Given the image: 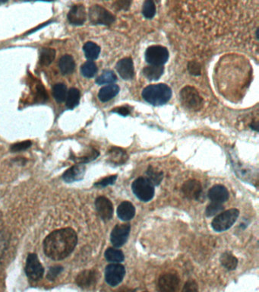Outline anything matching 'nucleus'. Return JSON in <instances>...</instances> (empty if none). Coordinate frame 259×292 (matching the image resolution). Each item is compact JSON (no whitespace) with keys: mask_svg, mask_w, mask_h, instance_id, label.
<instances>
[{"mask_svg":"<svg viewBox=\"0 0 259 292\" xmlns=\"http://www.w3.org/2000/svg\"><path fill=\"white\" fill-rule=\"evenodd\" d=\"M95 207L97 213L104 221H109L113 216V203L107 197L100 196L96 199Z\"/></svg>","mask_w":259,"mask_h":292,"instance_id":"obj_12","label":"nucleus"},{"mask_svg":"<svg viewBox=\"0 0 259 292\" xmlns=\"http://www.w3.org/2000/svg\"><path fill=\"white\" fill-rule=\"evenodd\" d=\"M222 266L227 270H234L237 268L238 260L237 257L230 252H225L221 255L220 258Z\"/></svg>","mask_w":259,"mask_h":292,"instance_id":"obj_25","label":"nucleus"},{"mask_svg":"<svg viewBox=\"0 0 259 292\" xmlns=\"http://www.w3.org/2000/svg\"><path fill=\"white\" fill-rule=\"evenodd\" d=\"M135 215V208L131 202L125 201L118 206L117 216L123 221H130Z\"/></svg>","mask_w":259,"mask_h":292,"instance_id":"obj_19","label":"nucleus"},{"mask_svg":"<svg viewBox=\"0 0 259 292\" xmlns=\"http://www.w3.org/2000/svg\"><path fill=\"white\" fill-rule=\"evenodd\" d=\"M164 68L163 67L148 66L142 70L143 75L150 81H157L164 74Z\"/></svg>","mask_w":259,"mask_h":292,"instance_id":"obj_24","label":"nucleus"},{"mask_svg":"<svg viewBox=\"0 0 259 292\" xmlns=\"http://www.w3.org/2000/svg\"><path fill=\"white\" fill-rule=\"evenodd\" d=\"M179 97L182 104L190 111H199L202 107V97L194 87H184L179 93Z\"/></svg>","mask_w":259,"mask_h":292,"instance_id":"obj_3","label":"nucleus"},{"mask_svg":"<svg viewBox=\"0 0 259 292\" xmlns=\"http://www.w3.org/2000/svg\"><path fill=\"white\" fill-rule=\"evenodd\" d=\"M80 92L75 88H72L68 90L67 93L66 99V107L68 109H74L79 105V101H80Z\"/></svg>","mask_w":259,"mask_h":292,"instance_id":"obj_27","label":"nucleus"},{"mask_svg":"<svg viewBox=\"0 0 259 292\" xmlns=\"http://www.w3.org/2000/svg\"><path fill=\"white\" fill-rule=\"evenodd\" d=\"M77 243L78 236L72 228H62L53 231L45 238L43 251L52 260H64L72 253Z\"/></svg>","mask_w":259,"mask_h":292,"instance_id":"obj_1","label":"nucleus"},{"mask_svg":"<svg viewBox=\"0 0 259 292\" xmlns=\"http://www.w3.org/2000/svg\"><path fill=\"white\" fill-rule=\"evenodd\" d=\"M81 73L86 78H93L97 73V67L93 61H87L81 67Z\"/></svg>","mask_w":259,"mask_h":292,"instance_id":"obj_31","label":"nucleus"},{"mask_svg":"<svg viewBox=\"0 0 259 292\" xmlns=\"http://www.w3.org/2000/svg\"></svg>","mask_w":259,"mask_h":292,"instance_id":"obj_42","label":"nucleus"},{"mask_svg":"<svg viewBox=\"0 0 259 292\" xmlns=\"http://www.w3.org/2000/svg\"><path fill=\"white\" fill-rule=\"evenodd\" d=\"M25 273L27 276L31 280H41L44 273V268L43 266L41 265V262L38 259V256L34 253H31L28 255L27 260H26Z\"/></svg>","mask_w":259,"mask_h":292,"instance_id":"obj_8","label":"nucleus"},{"mask_svg":"<svg viewBox=\"0 0 259 292\" xmlns=\"http://www.w3.org/2000/svg\"><path fill=\"white\" fill-rule=\"evenodd\" d=\"M117 81V77L114 72L107 70L103 72L102 74L96 79V83L99 85H112Z\"/></svg>","mask_w":259,"mask_h":292,"instance_id":"obj_26","label":"nucleus"},{"mask_svg":"<svg viewBox=\"0 0 259 292\" xmlns=\"http://www.w3.org/2000/svg\"><path fill=\"white\" fill-rule=\"evenodd\" d=\"M112 112L120 114V115L123 116V117H127V116H128L131 113V110H130L128 106H122V107L113 109Z\"/></svg>","mask_w":259,"mask_h":292,"instance_id":"obj_40","label":"nucleus"},{"mask_svg":"<svg viewBox=\"0 0 259 292\" xmlns=\"http://www.w3.org/2000/svg\"><path fill=\"white\" fill-rule=\"evenodd\" d=\"M126 275V268L120 264L108 265L105 269V279L108 285L116 286L123 281Z\"/></svg>","mask_w":259,"mask_h":292,"instance_id":"obj_9","label":"nucleus"},{"mask_svg":"<svg viewBox=\"0 0 259 292\" xmlns=\"http://www.w3.org/2000/svg\"><path fill=\"white\" fill-rule=\"evenodd\" d=\"M104 257L108 262L113 264H119L124 260L125 257L123 252L116 250L115 248L109 247L105 251Z\"/></svg>","mask_w":259,"mask_h":292,"instance_id":"obj_28","label":"nucleus"},{"mask_svg":"<svg viewBox=\"0 0 259 292\" xmlns=\"http://www.w3.org/2000/svg\"><path fill=\"white\" fill-rule=\"evenodd\" d=\"M229 192L227 189L223 185H215L208 192V197L213 202L223 203L228 200Z\"/></svg>","mask_w":259,"mask_h":292,"instance_id":"obj_17","label":"nucleus"},{"mask_svg":"<svg viewBox=\"0 0 259 292\" xmlns=\"http://www.w3.org/2000/svg\"><path fill=\"white\" fill-rule=\"evenodd\" d=\"M63 270L64 268L61 266H55L50 268L46 277L49 280L54 281L56 278L63 272Z\"/></svg>","mask_w":259,"mask_h":292,"instance_id":"obj_37","label":"nucleus"},{"mask_svg":"<svg viewBox=\"0 0 259 292\" xmlns=\"http://www.w3.org/2000/svg\"><path fill=\"white\" fill-rule=\"evenodd\" d=\"M145 60L150 66L163 67L169 59V51L160 45L149 47L145 51Z\"/></svg>","mask_w":259,"mask_h":292,"instance_id":"obj_6","label":"nucleus"},{"mask_svg":"<svg viewBox=\"0 0 259 292\" xmlns=\"http://www.w3.org/2000/svg\"><path fill=\"white\" fill-rule=\"evenodd\" d=\"M83 50L87 60H89V61H92V60H97L99 56L101 48L95 43L89 41L84 45Z\"/></svg>","mask_w":259,"mask_h":292,"instance_id":"obj_23","label":"nucleus"},{"mask_svg":"<svg viewBox=\"0 0 259 292\" xmlns=\"http://www.w3.org/2000/svg\"><path fill=\"white\" fill-rule=\"evenodd\" d=\"M223 209H224V207L221 203L212 202V203L207 206L205 215L208 217H212V216H215L217 213H220L221 211L223 210Z\"/></svg>","mask_w":259,"mask_h":292,"instance_id":"obj_34","label":"nucleus"},{"mask_svg":"<svg viewBox=\"0 0 259 292\" xmlns=\"http://www.w3.org/2000/svg\"><path fill=\"white\" fill-rule=\"evenodd\" d=\"M85 173H86V168L83 165L79 164L68 169L63 175V178L67 183H72V182L82 180Z\"/></svg>","mask_w":259,"mask_h":292,"instance_id":"obj_18","label":"nucleus"},{"mask_svg":"<svg viewBox=\"0 0 259 292\" xmlns=\"http://www.w3.org/2000/svg\"><path fill=\"white\" fill-rule=\"evenodd\" d=\"M56 57V50L52 48H43L40 52V63L43 66L51 64Z\"/></svg>","mask_w":259,"mask_h":292,"instance_id":"obj_29","label":"nucleus"},{"mask_svg":"<svg viewBox=\"0 0 259 292\" xmlns=\"http://www.w3.org/2000/svg\"><path fill=\"white\" fill-rule=\"evenodd\" d=\"M145 101L153 106H162L167 104L172 97V90L164 83L147 86L142 93Z\"/></svg>","mask_w":259,"mask_h":292,"instance_id":"obj_2","label":"nucleus"},{"mask_svg":"<svg viewBox=\"0 0 259 292\" xmlns=\"http://www.w3.org/2000/svg\"><path fill=\"white\" fill-rule=\"evenodd\" d=\"M156 14V6L152 0H146L142 6V15L147 19H151Z\"/></svg>","mask_w":259,"mask_h":292,"instance_id":"obj_33","label":"nucleus"},{"mask_svg":"<svg viewBox=\"0 0 259 292\" xmlns=\"http://www.w3.org/2000/svg\"><path fill=\"white\" fill-rule=\"evenodd\" d=\"M182 192L188 199H198L202 192V187L198 180H188L182 187Z\"/></svg>","mask_w":259,"mask_h":292,"instance_id":"obj_16","label":"nucleus"},{"mask_svg":"<svg viewBox=\"0 0 259 292\" xmlns=\"http://www.w3.org/2000/svg\"><path fill=\"white\" fill-rule=\"evenodd\" d=\"M239 216V211L231 209L220 213L216 216L212 223V228L216 232H222L232 227Z\"/></svg>","mask_w":259,"mask_h":292,"instance_id":"obj_5","label":"nucleus"},{"mask_svg":"<svg viewBox=\"0 0 259 292\" xmlns=\"http://www.w3.org/2000/svg\"><path fill=\"white\" fill-rule=\"evenodd\" d=\"M60 71L64 75H70L75 70V63L73 57L70 55H65L60 60L59 63Z\"/></svg>","mask_w":259,"mask_h":292,"instance_id":"obj_22","label":"nucleus"},{"mask_svg":"<svg viewBox=\"0 0 259 292\" xmlns=\"http://www.w3.org/2000/svg\"><path fill=\"white\" fill-rule=\"evenodd\" d=\"M67 18L70 24L74 25H82L86 23V18H87L86 8L82 4L72 5L68 12Z\"/></svg>","mask_w":259,"mask_h":292,"instance_id":"obj_14","label":"nucleus"},{"mask_svg":"<svg viewBox=\"0 0 259 292\" xmlns=\"http://www.w3.org/2000/svg\"><path fill=\"white\" fill-rule=\"evenodd\" d=\"M179 286V279L174 273H165L160 275L158 288L160 292H176Z\"/></svg>","mask_w":259,"mask_h":292,"instance_id":"obj_11","label":"nucleus"},{"mask_svg":"<svg viewBox=\"0 0 259 292\" xmlns=\"http://www.w3.org/2000/svg\"><path fill=\"white\" fill-rule=\"evenodd\" d=\"M88 18L91 24L109 26L115 22V16L99 5H94L89 9Z\"/></svg>","mask_w":259,"mask_h":292,"instance_id":"obj_7","label":"nucleus"},{"mask_svg":"<svg viewBox=\"0 0 259 292\" xmlns=\"http://www.w3.org/2000/svg\"><path fill=\"white\" fill-rule=\"evenodd\" d=\"M67 91L66 86L63 83L56 84L53 88V96L55 100L59 103L65 101L66 99Z\"/></svg>","mask_w":259,"mask_h":292,"instance_id":"obj_30","label":"nucleus"},{"mask_svg":"<svg viewBox=\"0 0 259 292\" xmlns=\"http://www.w3.org/2000/svg\"><path fill=\"white\" fill-rule=\"evenodd\" d=\"M131 226L129 224H117L111 232L110 241L115 247H121L127 243Z\"/></svg>","mask_w":259,"mask_h":292,"instance_id":"obj_10","label":"nucleus"},{"mask_svg":"<svg viewBox=\"0 0 259 292\" xmlns=\"http://www.w3.org/2000/svg\"><path fill=\"white\" fill-rule=\"evenodd\" d=\"M120 87L115 84L103 87L98 93V98L101 101L108 102L112 100L120 92Z\"/></svg>","mask_w":259,"mask_h":292,"instance_id":"obj_20","label":"nucleus"},{"mask_svg":"<svg viewBox=\"0 0 259 292\" xmlns=\"http://www.w3.org/2000/svg\"><path fill=\"white\" fill-rule=\"evenodd\" d=\"M31 141L27 140V141L21 142V143H16V144L12 145L11 146V151H14V152H19V151H24L27 150V148H29L31 147Z\"/></svg>","mask_w":259,"mask_h":292,"instance_id":"obj_35","label":"nucleus"},{"mask_svg":"<svg viewBox=\"0 0 259 292\" xmlns=\"http://www.w3.org/2000/svg\"><path fill=\"white\" fill-rule=\"evenodd\" d=\"M131 190L135 196L142 202H149L154 195V186L147 177H140L131 184Z\"/></svg>","mask_w":259,"mask_h":292,"instance_id":"obj_4","label":"nucleus"},{"mask_svg":"<svg viewBox=\"0 0 259 292\" xmlns=\"http://www.w3.org/2000/svg\"><path fill=\"white\" fill-rule=\"evenodd\" d=\"M147 178L150 180L151 183L153 186H157L160 184V182L163 179L162 171L157 170V169H154L153 167L149 166V169L147 170Z\"/></svg>","mask_w":259,"mask_h":292,"instance_id":"obj_32","label":"nucleus"},{"mask_svg":"<svg viewBox=\"0 0 259 292\" xmlns=\"http://www.w3.org/2000/svg\"><path fill=\"white\" fill-rule=\"evenodd\" d=\"M116 3L118 4L117 6H119V9H127V8L130 7L131 2L123 1V2H116Z\"/></svg>","mask_w":259,"mask_h":292,"instance_id":"obj_41","label":"nucleus"},{"mask_svg":"<svg viewBox=\"0 0 259 292\" xmlns=\"http://www.w3.org/2000/svg\"><path fill=\"white\" fill-rule=\"evenodd\" d=\"M97 275L94 270H85L77 276V285L83 289H92L97 283Z\"/></svg>","mask_w":259,"mask_h":292,"instance_id":"obj_15","label":"nucleus"},{"mask_svg":"<svg viewBox=\"0 0 259 292\" xmlns=\"http://www.w3.org/2000/svg\"><path fill=\"white\" fill-rule=\"evenodd\" d=\"M116 178H117V175H112L109 177H105V178L102 179L100 181L97 182L94 185L96 187H105L107 186L112 185L114 184V182L116 181Z\"/></svg>","mask_w":259,"mask_h":292,"instance_id":"obj_36","label":"nucleus"},{"mask_svg":"<svg viewBox=\"0 0 259 292\" xmlns=\"http://www.w3.org/2000/svg\"><path fill=\"white\" fill-rule=\"evenodd\" d=\"M188 69H189V71L192 75H198L201 73V67H200L198 63H194V62H191V63H189Z\"/></svg>","mask_w":259,"mask_h":292,"instance_id":"obj_39","label":"nucleus"},{"mask_svg":"<svg viewBox=\"0 0 259 292\" xmlns=\"http://www.w3.org/2000/svg\"><path fill=\"white\" fill-rule=\"evenodd\" d=\"M109 159L111 163L116 165H122L126 163L128 160L127 151L122 148L113 147L108 151Z\"/></svg>","mask_w":259,"mask_h":292,"instance_id":"obj_21","label":"nucleus"},{"mask_svg":"<svg viewBox=\"0 0 259 292\" xmlns=\"http://www.w3.org/2000/svg\"><path fill=\"white\" fill-rule=\"evenodd\" d=\"M182 292H198V285L195 281L189 280L185 284Z\"/></svg>","mask_w":259,"mask_h":292,"instance_id":"obj_38","label":"nucleus"},{"mask_svg":"<svg viewBox=\"0 0 259 292\" xmlns=\"http://www.w3.org/2000/svg\"><path fill=\"white\" fill-rule=\"evenodd\" d=\"M116 69L119 75L123 80H131L135 75V69L131 58H123L120 61H118L116 65Z\"/></svg>","mask_w":259,"mask_h":292,"instance_id":"obj_13","label":"nucleus"}]
</instances>
